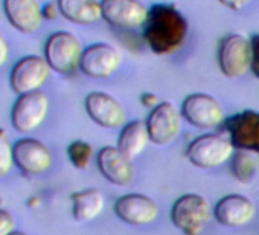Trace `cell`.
<instances>
[{
    "label": "cell",
    "instance_id": "6da1fadb",
    "mask_svg": "<svg viewBox=\"0 0 259 235\" xmlns=\"http://www.w3.org/2000/svg\"><path fill=\"white\" fill-rule=\"evenodd\" d=\"M188 20L171 4H157L150 8L144 25V40L157 55H169L179 51L188 37Z\"/></svg>",
    "mask_w": 259,
    "mask_h": 235
},
{
    "label": "cell",
    "instance_id": "7a4b0ae2",
    "mask_svg": "<svg viewBox=\"0 0 259 235\" xmlns=\"http://www.w3.org/2000/svg\"><path fill=\"white\" fill-rule=\"evenodd\" d=\"M82 45L72 32L57 31L45 43V60L52 70L61 75H72L79 69Z\"/></svg>",
    "mask_w": 259,
    "mask_h": 235
},
{
    "label": "cell",
    "instance_id": "3957f363",
    "mask_svg": "<svg viewBox=\"0 0 259 235\" xmlns=\"http://www.w3.org/2000/svg\"><path fill=\"white\" fill-rule=\"evenodd\" d=\"M209 202L200 194H185L171 208V221L185 235H198L212 217Z\"/></svg>",
    "mask_w": 259,
    "mask_h": 235
},
{
    "label": "cell",
    "instance_id": "277c9868",
    "mask_svg": "<svg viewBox=\"0 0 259 235\" xmlns=\"http://www.w3.org/2000/svg\"><path fill=\"white\" fill-rule=\"evenodd\" d=\"M235 147L221 135H203L195 138L186 148V158L198 168H217L232 159Z\"/></svg>",
    "mask_w": 259,
    "mask_h": 235
},
{
    "label": "cell",
    "instance_id": "5b68a950",
    "mask_svg": "<svg viewBox=\"0 0 259 235\" xmlns=\"http://www.w3.org/2000/svg\"><path fill=\"white\" fill-rule=\"evenodd\" d=\"M49 98L41 90L19 95L11 108V124L23 135L35 132L46 120Z\"/></svg>",
    "mask_w": 259,
    "mask_h": 235
},
{
    "label": "cell",
    "instance_id": "8992f818",
    "mask_svg": "<svg viewBox=\"0 0 259 235\" xmlns=\"http://www.w3.org/2000/svg\"><path fill=\"white\" fill-rule=\"evenodd\" d=\"M218 64L229 78H239L251 67V43L242 34L226 35L218 48Z\"/></svg>",
    "mask_w": 259,
    "mask_h": 235
},
{
    "label": "cell",
    "instance_id": "52a82bcc",
    "mask_svg": "<svg viewBox=\"0 0 259 235\" xmlns=\"http://www.w3.org/2000/svg\"><path fill=\"white\" fill-rule=\"evenodd\" d=\"M51 70L52 69L45 57L25 55L19 61H16L10 72V86L13 92L17 93V96L29 92H37L46 84Z\"/></svg>",
    "mask_w": 259,
    "mask_h": 235
},
{
    "label": "cell",
    "instance_id": "ba28073f",
    "mask_svg": "<svg viewBox=\"0 0 259 235\" xmlns=\"http://www.w3.org/2000/svg\"><path fill=\"white\" fill-rule=\"evenodd\" d=\"M182 118L198 129H217L226 121L221 104L206 93L188 95L182 104Z\"/></svg>",
    "mask_w": 259,
    "mask_h": 235
},
{
    "label": "cell",
    "instance_id": "9c48e42d",
    "mask_svg": "<svg viewBox=\"0 0 259 235\" xmlns=\"http://www.w3.org/2000/svg\"><path fill=\"white\" fill-rule=\"evenodd\" d=\"M147 129L154 145L165 147L174 142L182 129V113L169 101H160L147 118Z\"/></svg>",
    "mask_w": 259,
    "mask_h": 235
},
{
    "label": "cell",
    "instance_id": "30bf717a",
    "mask_svg": "<svg viewBox=\"0 0 259 235\" xmlns=\"http://www.w3.org/2000/svg\"><path fill=\"white\" fill-rule=\"evenodd\" d=\"M102 19L120 29H136L145 25L150 8L141 0H101Z\"/></svg>",
    "mask_w": 259,
    "mask_h": 235
},
{
    "label": "cell",
    "instance_id": "8fae6325",
    "mask_svg": "<svg viewBox=\"0 0 259 235\" xmlns=\"http://www.w3.org/2000/svg\"><path fill=\"white\" fill-rule=\"evenodd\" d=\"M223 126L235 150L259 153V111H239L227 118Z\"/></svg>",
    "mask_w": 259,
    "mask_h": 235
},
{
    "label": "cell",
    "instance_id": "7c38bea8",
    "mask_svg": "<svg viewBox=\"0 0 259 235\" xmlns=\"http://www.w3.org/2000/svg\"><path fill=\"white\" fill-rule=\"evenodd\" d=\"M120 52L107 43H93L82 52L79 70L92 78H108L120 67Z\"/></svg>",
    "mask_w": 259,
    "mask_h": 235
},
{
    "label": "cell",
    "instance_id": "4fadbf2b",
    "mask_svg": "<svg viewBox=\"0 0 259 235\" xmlns=\"http://www.w3.org/2000/svg\"><path fill=\"white\" fill-rule=\"evenodd\" d=\"M85 111L90 120L104 129H119L125 121L122 104L105 92H92L84 101Z\"/></svg>",
    "mask_w": 259,
    "mask_h": 235
},
{
    "label": "cell",
    "instance_id": "5bb4252c",
    "mask_svg": "<svg viewBox=\"0 0 259 235\" xmlns=\"http://www.w3.org/2000/svg\"><path fill=\"white\" fill-rule=\"evenodd\" d=\"M114 214L128 224L145 226L157 218L159 206L148 195L125 194L114 202Z\"/></svg>",
    "mask_w": 259,
    "mask_h": 235
},
{
    "label": "cell",
    "instance_id": "9a60e30c",
    "mask_svg": "<svg viewBox=\"0 0 259 235\" xmlns=\"http://www.w3.org/2000/svg\"><path fill=\"white\" fill-rule=\"evenodd\" d=\"M14 164L26 174H43L52 167V153L41 141L22 138L14 142Z\"/></svg>",
    "mask_w": 259,
    "mask_h": 235
},
{
    "label": "cell",
    "instance_id": "2e32d148",
    "mask_svg": "<svg viewBox=\"0 0 259 235\" xmlns=\"http://www.w3.org/2000/svg\"><path fill=\"white\" fill-rule=\"evenodd\" d=\"M4 14L10 25L23 32L34 34L43 23L41 5L38 0H2Z\"/></svg>",
    "mask_w": 259,
    "mask_h": 235
},
{
    "label": "cell",
    "instance_id": "e0dca14e",
    "mask_svg": "<svg viewBox=\"0 0 259 235\" xmlns=\"http://www.w3.org/2000/svg\"><path fill=\"white\" fill-rule=\"evenodd\" d=\"M101 174L113 185L126 186L133 182L135 168L132 159L125 156L117 147H102L96 156Z\"/></svg>",
    "mask_w": 259,
    "mask_h": 235
},
{
    "label": "cell",
    "instance_id": "ac0fdd59",
    "mask_svg": "<svg viewBox=\"0 0 259 235\" xmlns=\"http://www.w3.org/2000/svg\"><path fill=\"white\" fill-rule=\"evenodd\" d=\"M254 203L245 195L239 194L221 197L213 208L215 220L226 227H239L247 224L254 217Z\"/></svg>",
    "mask_w": 259,
    "mask_h": 235
},
{
    "label": "cell",
    "instance_id": "d6986e66",
    "mask_svg": "<svg viewBox=\"0 0 259 235\" xmlns=\"http://www.w3.org/2000/svg\"><path fill=\"white\" fill-rule=\"evenodd\" d=\"M148 142H151V139L147 129V123L136 120L122 127L117 138V148L133 161L144 153Z\"/></svg>",
    "mask_w": 259,
    "mask_h": 235
},
{
    "label": "cell",
    "instance_id": "ffe728a7",
    "mask_svg": "<svg viewBox=\"0 0 259 235\" xmlns=\"http://www.w3.org/2000/svg\"><path fill=\"white\" fill-rule=\"evenodd\" d=\"M60 14L76 25H92L102 19V8L98 0H57Z\"/></svg>",
    "mask_w": 259,
    "mask_h": 235
},
{
    "label": "cell",
    "instance_id": "44dd1931",
    "mask_svg": "<svg viewBox=\"0 0 259 235\" xmlns=\"http://www.w3.org/2000/svg\"><path fill=\"white\" fill-rule=\"evenodd\" d=\"M70 200H72V215L78 221L95 220L102 212L105 205L104 195L101 194V191L95 188L73 192L70 195Z\"/></svg>",
    "mask_w": 259,
    "mask_h": 235
},
{
    "label": "cell",
    "instance_id": "7402d4cb",
    "mask_svg": "<svg viewBox=\"0 0 259 235\" xmlns=\"http://www.w3.org/2000/svg\"><path fill=\"white\" fill-rule=\"evenodd\" d=\"M256 153L247 150H235L232 156V174L239 183H251L256 177L259 161L254 156Z\"/></svg>",
    "mask_w": 259,
    "mask_h": 235
},
{
    "label": "cell",
    "instance_id": "603a6c76",
    "mask_svg": "<svg viewBox=\"0 0 259 235\" xmlns=\"http://www.w3.org/2000/svg\"><path fill=\"white\" fill-rule=\"evenodd\" d=\"M67 158L76 170H85L93 158V147L85 141H73L67 147Z\"/></svg>",
    "mask_w": 259,
    "mask_h": 235
},
{
    "label": "cell",
    "instance_id": "cb8c5ba5",
    "mask_svg": "<svg viewBox=\"0 0 259 235\" xmlns=\"http://www.w3.org/2000/svg\"><path fill=\"white\" fill-rule=\"evenodd\" d=\"M14 144L4 129H0V179L8 176L14 167Z\"/></svg>",
    "mask_w": 259,
    "mask_h": 235
},
{
    "label": "cell",
    "instance_id": "d4e9b609",
    "mask_svg": "<svg viewBox=\"0 0 259 235\" xmlns=\"http://www.w3.org/2000/svg\"><path fill=\"white\" fill-rule=\"evenodd\" d=\"M250 43H251V67H250V70L253 72L254 76L259 78V34L251 35Z\"/></svg>",
    "mask_w": 259,
    "mask_h": 235
},
{
    "label": "cell",
    "instance_id": "484cf974",
    "mask_svg": "<svg viewBox=\"0 0 259 235\" xmlns=\"http://www.w3.org/2000/svg\"><path fill=\"white\" fill-rule=\"evenodd\" d=\"M11 232H14V218L8 211L0 209V235H10Z\"/></svg>",
    "mask_w": 259,
    "mask_h": 235
},
{
    "label": "cell",
    "instance_id": "4316f807",
    "mask_svg": "<svg viewBox=\"0 0 259 235\" xmlns=\"http://www.w3.org/2000/svg\"><path fill=\"white\" fill-rule=\"evenodd\" d=\"M41 14H43V20H48V22L55 20L57 16L60 14L58 5L54 2H48V4L41 5Z\"/></svg>",
    "mask_w": 259,
    "mask_h": 235
},
{
    "label": "cell",
    "instance_id": "83f0119b",
    "mask_svg": "<svg viewBox=\"0 0 259 235\" xmlns=\"http://www.w3.org/2000/svg\"><path fill=\"white\" fill-rule=\"evenodd\" d=\"M141 104H142L144 107L154 108L156 105L160 104V101H159V96H157L156 93H153V92H145V93L141 95Z\"/></svg>",
    "mask_w": 259,
    "mask_h": 235
},
{
    "label": "cell",
    "instance_id": "f1b7e54d",
    "mask_svg": "<svg viewBox=\"0 0 259 235\" xmlns=\"http://www.w3.org/2000/svg\"><path fill=\"white\" fill-rule=\"evenodd\" d=\"M10 58V45L7 38L0 34V67H4Z\"/></svg>",
    "mask_w": 259,
    "mask_h": 235
},
{
    "label": "cell",
    "instance_id": "f546056e",
    "mask_svg": "<svg viewBox=\"0 0 259 235\" xmlns=\"http://www.w3.org/2000/svg\"><path fill=\"white\" fill-rule=\"evenodd\" d=\"M220 2L227 7L229 10H233V11H239L241 8H244L250 0H220Z\"/></svg>",
    "mask_w": 259,
    "mask_h": 235
},
{
    "label": "cell",
    "instance_id": "4dcf8cb0",
    "mask_svg": "<svg viewBox=\"0 0 259 235\" xmlns=\"http://www.w3.org/2000/svg\"><path fill=\"white\" fill-rule=\"evenodd\" d=\"M10 235H26V233H23V232H19V230H14V232H11Z\"/></svg>",
    "mask_w": 259,
    "mask_h": 235
}]
</instances>
